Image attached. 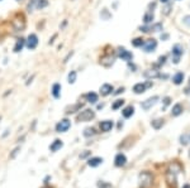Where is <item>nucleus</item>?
Masks as SVG:
<instances>
[{
	"instance_id": "1",
	"label": "nucleus",
	"mask_w": 190,
	"mask_h": 188,
	"mask_svg": "<svg viewBox=\"0 0 190 188\" xmlns=\"http://www.w3.org/2000/svg\"><path fill=\"white\" fill-rule=\"evenodd\" d=\"M181 171V167L177 163H172L169 166L166 171V183L170 188H176L177 186V174Z\"/></svg>"
},
{
	"instance_id": "2",
	"label": "nucleus",
	"mask_w": 190,
	"mask_h": 188,
	"mask_svg": "<svg viewBox=\"0 0 190 188\" xmlns=\"http://www.w3.org/2000/svg\"><path fill=\"white\" fill-rule=\"evenodd\" d=\"M153 181V176L150 172H142L138 176V186L140 188H150Z\"/></svg>"
},
{
	"instance_id": "3",
	"label": "nucleus",
	"mask_w": 190,
	"mask_h": 188,
	"mask_svg": "<svg viewBox=\"0 0 190 188\" xmlns=\"http://www.w3.org/2000/svg\"><path fill=\"white\" fill-rule=\"evenodd\" d=\"M48 5V0H30L27 5L28 12H33V9H43Z\"/></svg>"
},
{
	"instance_id": "4",
	"label": "nucleus",
	"mask_w": 190,
	"mask_h": 188,
	"mask_svg": "<svg viewBox=\"0 0 190 188\" xmlns=\"http://www.w3.org/2000/svg\"><path fill=\"white\" fill-rule=\"evenodd\" d=\"M95 117V111L91 109H85L82 110L79 115H77V121L80 122H85V121H90Z\"/></svg>"
},
{
	"instance_id": "5",
	"label": "nucleus",
	"mask_w": 190,
	"mask_h": 188,
	"mask_svg": "<svg viewBox=\"0 0 190 188\" xmlns=\"http://www.w3.org/2000/svg\"><path fill=\"white\" fill-rule=\"evenodd\" d=\"M37 46H38V37L34 33L29 34L27 37V39H25V47L28 49H30V51H33V49L37 48Z\"/></svg>"
},
{
	"instance_id": "6",
	"label": "nucleus",
	"mask_w": 190,
	"mask_h": 188,
	"mask_svg": "<svg viewBox=\"0 0 190 188\" xmlns=\"http://www.w3.org/2000/svg\"><path fill=\"white\" fill-rule=\"evenodd\" d=\"M71 126V121L69 119H62L56 125V131L57 133H66Z\"/></svg>"
},
{
	"instance_id": "7",
	"label": "nucleus",
	"mask_w": 190,
	"mask_h": 188,
	"mask_svg": "<svg viewBox=\"0 0 190 188\" xmlns=\"http://www.w3.org/2000/svg\"><path fill=\"white\" fill-rule=\"evenodd\" d=\"M164 25L161 23H156L153 25H145V27H141L140 30L143 33H150V32H160V30H162Z\"/></svg>"
},
{
	"instance_id": "8",
	"label": "nucleus",
	"mask_w": 190,
	"mask_h": 188,
	"mask_svg": "<svg viewBox=\"0 0 190 188\" xmlns=\"http://www.w3.org/2000/svg\"><path fill=\"white\" fill-rule=\"evenodd\" d=\"M182 53H184V49L180 44H175L172 47V61H174V63H179L180 57L182 56Z\"/></svg>"
},
{
	"instance_id": "9",
	"label": "nucleus",
	"mask_w": 190,
	"mask_h": 188,
	"mask_svg": "<svg viewBox=\"0 0 190 188\" xmlns=\"http://www.w3.org/2000/svg\"><path fill=\"white\" fill-rule=\"evenodd\" d=\"M143 51L145 52H147V53H150V52H153L155 49H156V47H157V41L156 39H147L145 43H143Z\"/></svg>"
},
{
	"instance_id": "10",
	"label": "nucleus",
	"mask_w": 190,
	"mask_h": 188,
	"mask_svg": "<svg viewBox=\"0 0 190 188\" xmlns=\"http://www.w3.org/2000/svg\"><path fill=\"white\" fill-rule=\"evenodd\" d=\"M157 102H158V96H152V97L147 99L146 101H143V102L141 104V106H142L143 110H150V109H151L152 106H155Z\"/></svg>"
},
{
	"instance_id": "11",
	"label": "nucleus",
	"mask_w": 190,
	"mask_h": 188,
	"mask_svg": "<svg viewBox=\"0 0 190 188\" xmlns=\"http://www.w3.org/2000/svg\"><path fill=\"white\" fill-rule=\"evenodd\" d=\"M152 86V82H148V83H142V82H140V83H136L135 86H133V92L135 93H137V95H140V93H143L148 87H151Z\"/></svg>"
},
{
	"instance_id": "12",
	"label": "nucleus",
	"mask_w": 190,
	"mask_h": 188,
	"mask_svg": "<svg viewBox=\"0 0 190 188\" xmlns=\"http://www.w3.org/2000/svg\"><path fill=\"white\" fill-rule=\"evenodd\" d=\"M118 56H119V58H122L123 61H127V62H131V59L133 58V54L129 51H127L125 48H119Z\"/></svg>"
},
{
	"instance_id": "13",
	"label": "nucleus",
	"mask_w": 190,
	"mask_h": 188,
	"mask_svg": "<svg viewBox=\"0 0 190 188\" xmlns=\"http://www.w3.org/2000/svg\"><path fill=\"white\" fill-rule=\"evenodd\" d=\"M113 90H114V87H113V85H110V83H104V85L100 86V93H102V96H108V95H110V93L113 92Z\"/></svg>"
},
{
	"instance_id": "14",
	"label": "nucleus",
	"mask_w": 190,
	"mask_h": 188,
	"mask_svg": "<svg viewBox=\"0 0 190 188\" xmlns=\"http://www.w3.org/2000/svg\"><path fill=\"white\" fill-rule=\"evenodd\" d=\"M113 125L114 124H113L112 120H104V121L100 122V130L104 131V133H108V131H110L113 129Z\"/></svg>"
},
{
	"instance_id": "15",
	"label": "nucleus",
	"mask_w": 190,
	"mask_h": 188,
	"mask_svg": "<svg viewBox=\"0 0 190 188\" xmlns=\"http://www.w3.org/2000/svg\"><path fill=\"white\" fill-rule=\"evenodd\" d=\"M125 163H127V158H125V155H124V154L119 153V154H117V155H115L114 164H115L117 167H123Z\"/></svg>"
},
{
	"instance_id": "16",
	"label": "nucleus",
	"mask_w": 190,
	"mask_h": 188,
	"mask_svg": "<svg viewBox=\"0 0 190 188\" xmlns=\"http://www.w3.org/2000/svg\"><path fill=\"white\" fill-rule=\"evenodd\" d=\"M102 163H103V158H99V156H94V158H90L89 162H87L89 167H91V168L98 167V166H100Z\"/></svg>"
},
{
	"instance_id": "17",
	"label": "nucleus",
	"mask_w": 190,
	"mask_h": 188,
	"mask_svg": "<svg viewBox=\"0 0 190 188\" xmlns=\"http://www.w3.org/2000/svg\"><path fill=\"white\" fill-rule=\"evenodd\" d=\"M25 46V39H23V38H19V39H17V42H15V46H14V48H13V51H14V53H19L22 49H23V47Z\"/></svg>"
},
{
	"instance_id": "18",
	"label": "nucleus",
	"mask_w": 190,
	"mask_h": 188,
	"mask_svg": "<svg viewBox=\"0 0 190 188\" xmlns=\"http://www.w3.org/2000/svg\"><path fill=\"white\" fill-rule=\"evenodd\" d=\"M51 93L55 99H58L61 96V85L60 83H53L52 86V90H51Z\"/></svg>"
},
{
	"instance_id": "19",
	"label": "nucleus",
	"mask_w": 190,
	"mask_h": 188,
	"mask_svg": "<svg viewBox=\"0 0 190 188\" xmlns=\"http://www.w3.org/2000/svg\"><path fill=\"white\" fill-rule=\"evenodd\" d=\"M85 99H86V101L90 102V104H97V102H98V95H97L95 92H89V93H86Z\"/></svg>"
},
{
	"instance_id": "20",
	"label": "nucleus",
	"mask_w": 190,
	"mask_h": 188,
	"mask_svg": "<svg viewBox=\"0 0 190 188\" xmlns=\"http://www.w3.org/2000/svg\"><path fill=\"white\" fill-rule=\"evenodd\" d=\"M62 146H63V143H62V140H60V139H56V140H55V141H53V143L50 145V150L55 153V151H57L58 149H61Z\"/></svg>"
},
{
	"instance_id": "21",
	"label": "nucleus",
	"mask_w": 190,
	"mask_h": 188,
	"mask_svg": "<svg viewBox=\"0 0 190 188\" xmlns=\"http://www.w3.org/2000/svg\"><path fill=\"white\" fill-rule=\"evenodd\" d=\"M133 114H135V107H133V106H127V107L123 109V111H122V115H123L125 119L131 117Z\"/></svg>"
},
{
	"instance_id": "22",
	"label": "nucleus",
	"mask_w": 190,
	"mask_h": 188,
	"mask_svg": "<svg viewBox=\"0 0 190 188\" xmlns=\"http://www.w3.org/2000/svg\"><path fill=\"white\" fill-rule=\"evenodd\" d=\"M172 81H174V83H175V85H180V83H182V81H184V73H182V72H177V73H175V75H174V77H172Z\"/></svg>"
},
{
	"instance_id": "23",
	"label": "nucleus",
	"mask_w": 190,
	"mask_h": 188,
	"mask_svg": "<svg viewBox=\"0 0 190 188\" xmlns=\"http://www.w3.org/2000/svg\"><path fill=\"white\" fill-rule=\"evenodd\" d=\"M143 75H145V77H147V78L160 77V73H158V71H156V70H148V71H146Z\"/></svg>"
},
{
	"instance_id": "24",
	"label": "nucleus",
	"mask_w": 190,
	"mask_h": 188,
	"mask_svg": "<svg viewBox=\"0 0 190 188\" xmlns=\"http://www.w3.org/2000/svg\"><path fill=\"white\" fill-rule=\"evenodd\" d=\"M181 112H182V106H181L180 104L174 105V107H172V110H171V115H172V116H179Z\"/></svg>"
},
{
	"instance_id": "25",
	"label": "nucleus",
	"mask_w": 190,
	"mask_h": 188,
	"mask_svg": "<svg viewBox=\"0 0 190 188\" xmlns=\"http://www.w3.org/2000/svg\"><path fill=\"white\" fill-rule=\"evenodd\" d=\"M153 19H155V15H153L152 12H147V13L143 15V23H145V24H150Z\"/></svg>"
},
{
	"instance_id": "26",
	"label": "nucleus",
	"mask_w": 190,
	"mask_h": 188,
	"mask_svg": "<svg viewBox=\"0 0 190 188\" xmlns=\"http://www.w3.org/2000/svg\"><path fill=\"white\" fill-rule=\"evenodd\" d=\"M151 125H152V128H155L156 130H158L160 128H162V125H164V120H161V119L153 120V121L151 122Z\"/></svg>"
},
{
	"instance_id": "27",
	"label": "nucleus",
	"mask_w": 190,
	"mask_h": 188,
	"mask_svg": "<svg viewBox=\"0 0 190 188\" xmlns=\"http://www.w3.org/2000/svg\"><path fill=\"white\" fill-rule=\"evenodd\" d=\"M76 77H77V73H76V71H71L70 73H69V76H67V82L69 83H75L76 82Z\"/></svg>"
},
{
	"instance_id": "28",
	"label": "nucleus",
	"mask_w": 190,
	"mask_h": 188,
	"mask_svg": "<svg viewBox=\"0 0 190 188\" xmlns=\"http://www.w3.org/2000/svg\"><path fill=\"white\" fill-rule=\"evenodd\" d=\"M95 135V130L92 128H86L84 130V136L85 138H90V136H94Z\"/></svg>"
},
{
	"instance_id": "29",
	"label": "nucleus",
	"mask_w": 190,
	"mask_h": 188,
	"mask_svg": "<svg viewBox=\"0 0 190 188\" xmlns=\"http://www.w3.org/2000/svg\"><path fill=\"white\" fill-rule=\"evenodd\" d=\"M123 104H124V100H115V102L112 105V109L113 110H118V109H120L123 106Z\"/></svg>"
},
{
	"instance_id": "30",
	"label": "nucleus",
	"mask_w": 190,
	"mask_h": 188,
	"mask_svg": "<svg viewBox=\"0 0 190 188\" xmlns=\"http://www.w3.org/2000/svg\"><path fill=\"white\" fill-rule=\"evenodd\" d=\"M143 43H145V41H143L142 38H135V39L132 41V44H133L135 47H142Z\"/></svg>"
},
{
	"instance_id": "31",
	"label": "nucleus",
	"mask_w": 190,
	"mask_h": 188,
	"mask_svg": "<svg viewBox=\"0 0 190 188\" xmlns=\"http://www.w3.org/2000/svg\"><path fill=\"white\" fill-rule=\"evenodd\" d=\"M80 107H82V104H76V105H74L72 107H69L67 111H66V114H72V112H75L76 110H79Z\"/></svg>"
},
{
	"instance_id": "32",
	"label": "nucleus",
	"mask_w": 190,
	"mask_h": 188,
	"mask_svg": "<svg viewBox=\"0 0 190 188\" xmlns=\"http://www.w3.org/2000/svg\"><path fill=\"white\" fill-rule=\"evenodd\" d=\"M100 17H102V19L108 20V19H110L112 14H109V12H108L107 9H103V10H102V13H100Z\"/></svg>"
},
{
	"instance_id": "33",
	"label": "nucleus",
	"mask_w": 190,
	"mask_h": 188,
	"mask_svg": "<svg viewBox=\"0 0 190 188\" xmlns=\"http://www.w3.org/2000/svg\"><path fill=\"white\" fill-rule=\"evenodd\" d=\"M19 150H20V148H19V146H17V148L13 150V153L10 154V158H12V159H14V158H15V156H17V154L19 153Z\"/></svg>"
},
{
	"instance_id": "34",
	"label": "nucleus",
	"mask_w": 190,
	"mask_h": 188,
	"mask_svg": "<svg viewBox=\"0 0 190 188\" xmlns=\"http://www.w3.org/2000/svg\"><path fill=\"white\" fill-rule=\"evenodd\" d=\"M180 143H181L182 145H186V144H187V135H181Z\"/></svg>"
},
{
	"instance_id": "35",
	"label": "nucleus",
	"mask_w": 190,
	"mask_h": 188,
	"mask_svg": "<svg viewBox=\"0 0 190 188\" xmlns=\"http://www.w3.org/2000/svg\"><path fill=\"white\" fill-rule=\"evenodd\" d=\"M182 23H184L185 25L190 27V15H186V17H184V19H182Z\"/></svg>"
},
{
	"instance_id": "36",
	"label": "nucleus",
	"mask_w": 190,
	"mask_h": 188,
	"mask_svg": "<svg viewBox=\"0 0 190 188\" xmlns=\"http://www.w3.org/2000/svg\"><path fill=\"white\" fill-rule=\"evenodd\" d=\"M166 61V56H161L160 58H158V65H164Z\"/></svg>"
},
{
	"instance_id": "37",
	"label": "nucleus",
	"mask_w": 190,
	"mask_h": 188,
	"mask_svg": "<svg viewBox=\"0 0 190 188\" xmlns=\"http://www.w3.org/2000/svg\"><path fill=\"white\" fill-rule=\"evenodd\" d=\"M87 155H90V151H87V150H86L85 153H82V154H80V158H81V159H84V158H86V156H87Z\"/></svg>"
},
{
	"instance_id": "38",
	"label": "nucleus",
	"mask_w": 190,
	"mask_h": 188,
	"mask_svg": "<svg viewBox=\"0 0 190 188\" xmlns=\"http://www.w3.org/2000/svg\"><path fill=\"white\" fill-rule=\"evenodd\" d=\"M123 91H124V87H120V88H118V91H117L115 93L118 95V93H120V92H123Z\"/></svg>"
},
{
	"instance_id": "39",
	"label": "nucleus",
	"mask_w": 190,
	"mask_h": 188,
	"mask_svg": "<svg viewBox=\"0 0 190 188\" xmlns=\"http://www.w3.org/2000/svg\"><path fill=\"white\" fill-rule=\"evenodd\" d=\"M169 38V36L167 34H164V36H161V39H167Z\"/></svg>"
},
{
	"instance_id": "40",
	"label": "nucleus",
	"mask_w": 190,
	"mask_h": 188,
	"mask_svg": "<svg viewBox=\"0 0 190 188\" xmlns=\"http://www.w3.org/2000/svg\"><path fill=\"white\" fill-rule=\"evenodd\" d=\"M182 188H190V186H189V184H185V186H184Z\"/></svg>"
},
{
	"instance_id": "41",
	"label": "nucleus",
	"mask_w": 190,
	"mask_h": 188,
	"mask_svg": "<svg viewBox=\"0 0 190 188\" xmlns=\"http://www.w3.org/2000/svg\"><path fill=\"white\" fill-rule=\"evenodd\" d=\"M160 2H161V3H167L169 0H160Z\"/></svg>"
},
{
	"instance_id": "42",
	"label": "nucleus",
	"mask_w": 190,
	"mask_h": 188,
	"mask_svg": "<svg viewBox=\"0 0 190 188\" xmlns=\"http://www.w3.org/2000/svg\"><path fill=\"white\" fill-rule=\"evenodd\" d=\"M17 2H22V0H17Z\"/></svg>"
},
{
	"instance_id": "43",
	"label": "nucleus",
	"mask_w": 190,
	"mask_h": 188,
	"mask_svg": "<svg viewBox=\"0 0 190 188\" xmlns=\"http://www.w3.org/2000/svg\"><path fill=\"white\" fill-rule=\"evenodd\" d=\"M0 2H2V0H0Z\"/></svg>"
}]
</instances>
